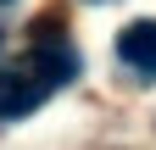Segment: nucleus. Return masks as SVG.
<instances>
[{
  "label": "nucleus",
  "mask_w": 156,
  "mask_h": 150,
  "mask_svg": "<svg viewBox=\"0 0 156 150\" xmlns=\"http://www.w3.org/2000/svg\"><path fill=\"white\" fill-rule=\"evenodd\" d=\"M67 78H78V50L45 22V28H39V39H34V50H28L17 67L0 72V122L28 117V111L45 106V95H50V89H62Z\"/></svg>",
  "instance_id": "nucleus-1"
},
{
  "label": "nucleus",
  "mask_w": 156,
  "mask_h": 150,
  "mask_svg": "<svg viewBox=\"0 0 156 150\" xmlns=\"http://www.w3.org/2000/svg\"><path fill=\"white\" fill-rule=\"evenodd\" d=\"M117 56H123V67H134L140 78H156V22L140 17V22H128L117 33Z\"/></svg>",
  "instance_id": "nucleus-2"
},
{
  "label": "nucleus",
  "mask_w": 156,
  "mask_h": 150,
  "mask_svg": "<svg viewBox=\"0 0 156 150\" xmlns=\"http://www.w3.org/2000/svg\"><path fill=\"white\" fill-rule=\"evenodd\" d=\"M0 6H6V0H0Z\"/></svg>",
  "instance_id": "nucleus-3"
}]
</instances>
